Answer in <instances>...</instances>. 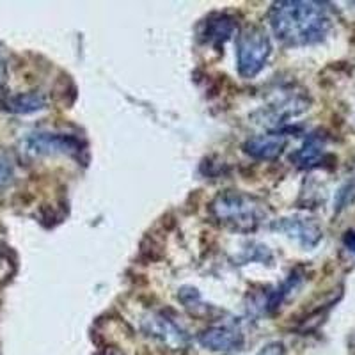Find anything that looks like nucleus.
Here are the masks:
<instances>
[{
	"mask_svg": "<svg viewBox=\"0 0 355 355\" xmlns=\"http://www.w3.org/2000/svg\"><path fill=\"white\" fill-rule=\"evenodd\" d=\"M234 28H236L234 18L227 17V15H214L206 20L202 36H205L206 43L218 46L233 36Z\"/></svg>",
	"mask_w": 355,
	"mask_h": 355,
	"instance_id": "obj_10",
	"label": "nucleus"
},
{
	"mask_svg": "<svg viewBox=\"0 0 355 355\" xmlns=\"http://www.w3.org/2000/svg\"><path fill=\"white\" fill-rule=\"evenodd\" d=\"M142 327L144 332L150 338L157 339L158 343H162L164 347L171 348V350H178V348H183L187 343V336L183 334V331L178 327L173 320L166 318L162 315H151L142 322Z\"/></svg>",
	"mask_w": 355,
	"mask_h": 355,
	"instance_id": "obj_6",
	"label": "nucleus"
},
{
	"mask_svg": "<svg viewBox=\"0 0 355 355\" xmlns=\"http://www.w3.org/2000/svg\"><path fill=\"white\" fill-rule=\"evenodd\" d=\"M268 18L275 36L288 46H307L320 43L325 40L332 27L331 15L320 2H275Z\"/></svg>",
	"mask_w": 355,
	"mask_h": 355,
	"instance_id": "obj_1",
	"label": "nucleus"
},
{
	"mask_svg": "<svg viewBox=\"0 0 355 355\" xmlns=\"http://www.w3.org/2000/svg\"><path fill=\"white\" fill-rule=\"evenodd\" d=\"M15 178V166L8 155L0 153V187H8Z\"/></svg>",
	"mask_w": 355,
	"mask_h": 355,
	"instance_id": "obj_12",
	"label": "nucleus"
},
{
	"mask_svg": "<svg viewBox=\"0 0 355 355\" xmlns=\"http://www.w3.org/2000/svg\"><path fill=\"white\" fill-rule=\"evenodd\" d=\"M323 148H325V139L318 135V133H311L309 137L304 141V144L300 146V150H297L291 155V160L300 169L313 167L322 160Z\"/></svg>",
	"mask_w": 355,
	"mask_h": 355,
	"instance_id": "obj_9",
	"label": "nucleus"
},
{
	"mask_svg": "<svg viewBox=\"0 0 355 355\" xmlns=\"http://www.w3.org/2000/svg\"><path fill=\"white\" fill-rule=\"evenodd\" d=\"M286 148V137L284 135H258L243 144V150L250 157L259 160H275Z\"/></svg>",
	"mask_w": 355,
	"mask_h": 355,
	"instance_id": "obj_8",
	"label": "nucleus"
},
{
	"mask_svg": "<svg viewBox=\"0 0 355 355\" xmlns=\"http://www.w3.org/2000/svg\"><path fill=\"white\" fill-rule=\"evenodd\" d=\"M274 230L288 234L295 242H299L304 249H313L322 240V230L313 218L307 217H288L274 222Z\"/></svg>",
	"mask_w": 355,
	"mask_h": 355,
	"instance_id": "obj_5",
	"label": "nucleus"
},
{
	"mask_svg": "<svg viewBox=\"0 0 355 355\" xmlns=\"http://www.w3.org/2000/svg\"><path fill=\"white\" fill-rule=\"evenodd\" d=\"M258 355H286V348H284L283 343L274 341V343H268L266 347H263Z\"/></svg>",
	"mask_w": 355,
	"mask_h": 355,
	"instance_id": "obj_13",
	"label": "nucleus"
},
{
	"mask_svg": "<svg viewBox=\"0 0 355 355\" xmlns=\"http://www.w3.org/2000/svg\"><path fill=\"white\" fill-rule=\"evenodd\" d=\"M210 210L215 220L243 233L254 231L266 217V208L259 199L240 192H224L217 196Z\"/></svg>",
	"mask_w": 355,
	"mask_h": 355,
	"instance_id": "obj_2",
	"label": "nucleus"
},
{
	"mask_svg": "<svg viewBox=\"0 0 355 355\" xmlns=\"http://www.w3.org/2000/svg\"><path fill=\"white\" fill-rule=\"evenodd\" d=\"M272 53V44L266 33L259 27H247L236 37L239 73L243 78L256 77L266 66Z\"/></svg>",
	"mask_w": 355,
	"mask_h": 355,
	"instance_id": "obj_3",
	"label": "nucleus"
},
{
	"mask_svg": "<svg viewBox=\"0 0 355 355\" xmlns=\"http://www.w3.org/2000/svg\"><path fill=\"white\" fill-rule=\"evenodd\" d=\"M343 243H345V247H347L348 250L355 252V231L354 230L347 231V233H345Z\"/></svg>",
	"mask_w": 355,
	"mask_h": 355,
	"instance_id": "obj_14",
	"label": "nucleus"
},
{
	"mask_svg": "<svg viewBox=\"0 0 355 355\" xmlns=\"http://www.w3.org/2000/svg\"><path fill=\"white\" fill-rule=\"evenodd\" d=\"M4 77H6V66H4V61H2V57H0V84L4 82Z\"/></svg>",
	"mask_w": 355,
	"mask_h": 355,
	"instance_id": "obj_15",
	"label": "nucleus"
},
{
	"mask_svg": "<svg viewBox=\"0 0 355 355\" xmlns=\"http://www.w3.org/2000/svg\"><path fill=\"white\" fill-rule=\"evenodd\" d=\"M2 105L8 112L25 116V114H34L37 110H43L46 107V98L40 93H21L6 98Z\"/></svg>",
	"mask_w": 355,
	"mask_h": 355,
	"instance_id": "obj_11",
	"label": "nucleus"
},
{
	"mask_svg": "<svg viewBox=\"0 0 355 355\" xmlns=\"http://www.w3.org/2000/svg\"><path fill=\"white\" fill-rule=\"evenodd\" d=\"M199 343L214 352H233L242 347L243 338L236 329L217 325V327H210L201 332L199 334Z\"/></svg>",
	"mask_w": 355,
	"mask_h": 355,
	"instance_id": "obj_7",
	"label": "nucleus"
},
{
	"mask_svg": "<svg viewBox=\"0 0 355 355\" xmlns=\"http://www.w3.org/2000/svg\"><path fill=\"white\" fill-rule=\"evenodd\" d=\"M82 148L80 141L62 133H33L25 139V151L33 157L49 155H75Z\"/></svg>",
	"mask_w": 355,
	"mask_h": 355,
	"instance_id": "obj_4",
	"label": "nucleus"
}]
</instances>
